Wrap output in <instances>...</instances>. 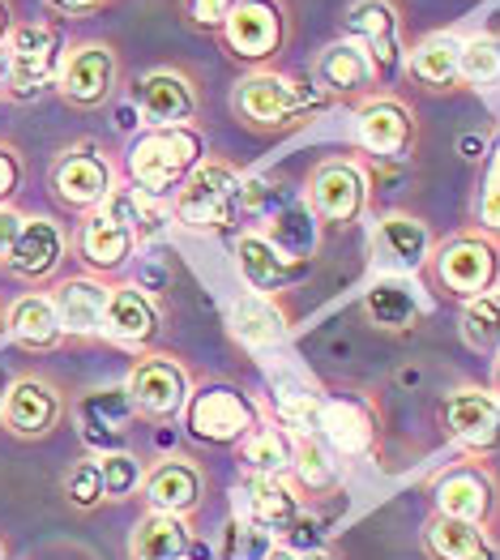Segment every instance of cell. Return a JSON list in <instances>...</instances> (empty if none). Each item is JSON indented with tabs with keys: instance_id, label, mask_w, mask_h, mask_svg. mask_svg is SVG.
Masks as SVG:
<instances>
[{
	"instance_id": "9c48e42d",
	"label": "cell",
	"mask_w": 500,
	"mask_h": 560,
	"mask_svg": "<svg viewBox=\"0 0 500 560\" xmlns=\"http://www.w3.org/2000/svg\"><path fill=\"white\" fill-rule=\"evenodd\" d=\"M342 26L368 51L381 82H394L407 73V44H403V13L394 0H351L342 13Z\"/></svg>"
},
{
	"instance_id": "681fc988",
	"label": "cell",
	"mask_w": 500,
	"mask_h": 560,
	"mask_svg": "<svg viewBox=\"0 0 500 560\" xmlns=\"http://www.w3.org/2000/svg\"><path fill=\"white\" fill-rule=\"evenodd\" d=\"M13 86V60H9V47H0V94H9Z\"/></svg>"
},
{
	"instance_id": "f546056e",
	"label": "cell",
	"mask_w": 500,
	"mask_h": 560,
	"mask_svg": "<svg viewBox=\"0 0 500 560\" xmlns=\"http://www.w3.org/2000/svg\"><path fill=\"white\" fill-rule=\"evenodd\" d=\"M0 326L9 329V338H13L22 351H35V355L56 351V347L69 338L65 326H60V317H56V308H51V295H44V291L18 295V300L9 304V313H4Z\"/></svg>"
},
{
	"instance_id": "603a6c76",
	"label": "cell",
	"mask_w": 500,
	"mask_h": 560,
	"mask_svg": "<svg viewBox=\"0 0 500 560\" xmlns=\"http://www.w3.org/2000/svg\"><path fill=\"white\" fill-rule=\"evenodd\" d=\"M163 334V308L159 300L137 287V282H116L103 308V338L120 347H150Z\"/></svg>"
},
{
	"instance_id": "7bdbcfd3",
	"label": "cell",
	"mask_w": 500,
	"mask_h": 560,
	"mask_svg": "<svg viewBox=\"0 0 500 560\" xmlns=\"http://www.w3.org/2000/svg\"><path fill=\"white\" fill-rule=\"evenodd\" d=\"M240 0H184V13H188V26L206 31V35H223L228 18L235 13Z\"/></svg>"
},
{
	"instance_id": "ba28073f",
	"label": "cell",
	"mask_w": 500,
	"mask_h": 560,
	"mask_svg": "<svg viewBox=\"0 0 500 560\" xmlns=\"http://www.w3.org/2000/svg\"><path fill=\"white\" fill-rule=\"evenodd\" d=\"M437 420L466 458L500 454V398L484 385H457L441 398Z\"/></svg>"
},
{
	"instance_id": "f907efd6",
	"label": "cell",
	"mask_w": 500,
	"mask_h": 560,
	"mask_svg": "<svg viewBox=\"0 0 500 560\" xmlns=\"http://www.w3.org/2000/svg\"><path fill=\"white\" fill-rule=\"evenodd\" d=\"M488 188H497V192H500V141L492 145V167H488Z\"/></svg>"
},
{
	"instance_id": "4316f807",
	"label": "cell",
	"mask_w": 500,
	"mask_h": 560,
	"mask_svg": "<svg viewBox=\"0 0 500 560\" xmlns=\"http://www.w3.org/2000/svg\"><path fill=\"white\" fill-rule=\"evenodd\" d=\"M462 44H466V35H457V31L423 35L415 47H407V73L423 91H457L462 86Z\"/></svg>"
},
{
	"instance_id": "4dcf8cb0",
	"label": "cell",
	"mask_w": 500,
	"mask_h": 560,
	"mask_svg": "<svg viewBox=\"0 0 500 560\" xmlns=\"http://www.w3.org/2000/svg\"><path fill=\"white\" fill-rule=\"evenodd\" d=\"M231 338L240 342V347H248V351H274V347H282L287 342V313L278 308V300L274 295H257V291H248V295H240L235 304H231Z\"/></svg>"
},
{
	"instance_id": "836d02e7",
	"label": "cell",
	"mask_w": 500,
	"mask_h": 560,
	"mask_svg": "<svg viewBox=\"0 0 500 560\" xmlns=\"http://www.w3.org/2000/svg\"><path fill=\"white\" fill-rule=\"evenodd\" d=\"M193 557V526L176 514H141L129 535V560H188Z\"/></svg>"
},
{
	"instance_id": "e0dca14e",
	"label": "cell",
	"mask_w": 500,
	"mask_h": 560,
	"mask_svg": "<svg viewBox=\"0 0 500 560\" xmlns=\"http://www.w3.org/2000/svg\"><path fill=\"white\" fill-rule=\"evenodd\" d=\"M65 420V398L60 389L39 373L18 376L0 402V423L18 436V441H44L56 432V423Z\"/></svg>"
},
{
	"instance_id": "f6af8a7d",
	"label": "cell",
	"mask_w": 500,
	"mask_h": 560,
	"mask_svg": "<svg viewBox=\"0 0 500 560\" xmlns=\"http://www.w3.org/2000/svg\"><path fill=\"white\" fill-rule=\"evenodd\" d=\"M479 232H488L492 240H500V192L488 185L479 192Z\"/></svg>"
},
{
	"instance_id": "f1b7e54d",
	"label": "cell",
	"mask_w": 500,
	"mask_h": 560,
	"mask_svg": "<svg viewBox=\"0 0 500 560\" xmlns=\"http://www.w3.org/2000/svg\"><path fill=\"white\" fill-rule=\"evenodd\" d=\"M137 416L133 398L125 385H107V389H94L78 402V420H82V436L98 445L103 454L120 450L125 432H129V420Z\"/></svg>"
},
{
	"instance_id": "5b68a950",
	"label": "cell",
	"mask_w": 500,
	"mask_h": 560,
	"mask_svg": "<svg viewBox=\"0 0 500 560\" xmlns=\"http://www.w3.org/2000/svg\"><path fill=\"white\" fill-rule=\"evenodd\" d=\"M304 201H309V210L325 228L347 232V228H356L364 219L368 201H372V176H368L364 163L351 159V154L321 159L317 167L309 172V180H304Z\"/></svg>"
},
{
	"instance_id": "7c38bea8",
	"label": "cell",
	"mask_w": 500,
	"mask_h": 560,
	"mask_svg": "<svg viewBox=\"0 0 500 560\" xmlns=\"http://www.w3.org/2000/svg\"><path fill=\"white\" fill-rule=\"evenodd\" d=\"M432 505L437 514L462 517L475 526H492L500 510V479L484 458H462L445 467L432 483Z\"/></svg>"
},
{
	"instance_id": "ee69618b",
	"label": "cell",
	"mask_w": 500,
	"mask_h": 560,
	"mask_svg": "<svg viewBox=\"0 0 500 560\" xmlns=\"http://www.w3.org/2000/svg\"><path fill=\"white\" fill-rule=\"evenodd\" d=\"M22 188V154L0 141V206Z\"/></svg>"
},
{
	"instance_id": "d4e9b609",
	"label": "cell",
	"mask_w": 500,
	"mask_h": 560,
	"mask_svg": "<svg viewBox=\"0 0 500 560\" xmlns=\"http://www.w3.org/2000/svg\"><path fill=\"white\" fill-rule=\"evenodd\" d=\"M47 295H51V308H56V317H60L69 338L103 334V308H107L112 282H103L98 275H73V279L56 282Z\"/></svg>"
},
{
	"instance_id": "f5cc1de1",
	"label": "cell",
	"mask_w": 500,
	"mask_h": 560,
	"mask_svg": "<svg viewBox=\"0 0 500 560\" xmlns=\"http://www.w3.org/2000/svg\"><path fill=\"white\" fill-rule=\"evenodd\" d=\"M300 560H342V557H334V552H325V548H317V552H304Z\"/></svg>"
},
{
	"instance_id": "30bf717a",
	"label": "cell",
	"mask_w": 500,
	"mask_h": 560,
	"mask_svg": "<svg viewBox=\"0 0 500 560\" xmlns=\"http://www.w3.org/2000/svg\"><path fill=\"white\" fill-rule=\"evenodd\" d=\"M304 436V432H300ZM309 436H321L338 458H360L376 450L381 416L372 398H342V394H317Z\"/></svg>"
},
{
	"instance_id": "60d3db41",
	"label": "cell",
	"mask_w": 500,
	"mask_h": 560,
	"mask_svg": "<svg viewBox=\"0 0 500 560\" xmlns=\"http://www.w3.org/2000/svg\"><path fill=\"white\" fill-rule=\"evenodd\" d=\"M98 470H103V492L107 501H129L141 492V479H146V467L137 463L129 450H112L98 458Z\"/></svg>"
},
{
	"instance_id": "74e56055",
	"label": "cell",
	"mask_w": 500,
	"mask_h": 560,
	"mask_svg": "<svg viewBox=\"0 0 500 560\" xmlns=\"http://www.w3.org/2000/svg\"><path fill=\"white\" fill-rule=\"evenodd\" d=\"M457 334L470 351H484V355H497L500 351V287L479 295V300H466L462 304V317H457Z\"/></svg>"
},
{
	"instance_id": "3957f363",
	"label": "cell",
	"mask_w": 500,
	"mask_h": 560,
	"mask_svg": "<svg viewBox=\"0 0 500 560\" xmlns=\"http://www.w3.org/2000/svg\"><path fill=\"white\" fill-rule=\"evenodd\" d=\"M432 287L445 295V300H479L488 291L500 287V240H492L488 232H457L445 244H437L432 261Z\"/></svg>"
},
{
	"instance_id": "5bb4252c",
	"label": "cell",
	"mask_w": 500,
	"mask_h": 560,
	"mask_svg": "<svg viewBox=\"0 0 500 560\" xmlns=\"http://www.w3.org/2000/svg\"><path fill=\"white\" fill-rule=\"evenodd\" d=\"M9 60H13V86L9 98H35L47 86H56L65 65V39L51 22H18L9 35Z\"/></svg>"
},
{
	"instance_id": "9a60e30c",
	"label": "cell",
	"mask_w": 500,
	"mask_h": 560,
	"mask_svg": "<svg viewBox=\"0 0 500 560\" xmlns=\"http://www.w3.org/2000/svg\"><path fill=\"white\" fill-rule=\"evenodd\" d=\"M120 86V56L112 44H78L65 51V65H60V78H56V94L78 107V112H94L103 103L116 98Z\"/></svg>"
},
{
	"instance_id": "b9f144b4",
	"label": "cell",
	"mask_w": 500,
	"mask_h": 560,
	"mask_svg": "<svg viewBox=\"0 0 500 560\" xmlns=\"http://www.w3.org/2000/svg\"><path fill=\"white\" fill-rule=\"evenodd\" d=\"M274 535L266 530H257L253 522H244V517L235 514V522L228 526V539H223V557L228 560H266L274 552Z\"/></svg>"
},
{
	"instance_id": "44dd1931",
	"label": "cell",
	"mask_w": 500,
	"mask_h": 560,
	"mask_svg": "<svg viewBox=\"0 0 500 560\" xmlns=\"http://www.w3.org/2000/svg\"><path fill=\"white\" fill-rule=\"evenodd\" d=\"M141 501H146L150 514H197L201 501H206V470L197 467L193 458L172 454V458H163V463H154V467L146 470Z\"/></svg>"
},
{
	"instance_id": "d6a6232c",
	"label": "cell",
	"mask_w": 500,
	"mask_h": 560,
	"mask_svg": "<svg viewBox=\"0 0 500 560\" xmlns=\"http://www.w3.org/2000/svg\"><path fill=\"white\" fill-rule=\"evenodd\" d=\"M364 317L368 326L376 329H389V334H407L419 317H423V304H419V291L407 275H385L376 279L364 291Z\"/></svg>"
},
{
	"instance_id": "ac0fdd59",
	"label": "cell",
	"mask_w": 500,
	"mask_h": 560,
	"mask_svg": "<svg viewBox=\"0 0 500 560\" xmlns=\"http://www.w3.org/2000/svg\"><path fill=\"white\" fill-rule=\"evenodd\" d=\"M313 86H317L329 103H364L376 94L381 78L368 60V51L356 39H338V44H325L313 65Z\"/></svg>"
},
{
	"instance_id": "d590c367",
	"label": "cell",
	"mask_w": 500,
	"mask_h": 560,
	"mask_svg": "<svg viewBox=\"0 0 500 560\" xmlns=\"http://www.w3.org/2000/svg\"><path fill=\"white\" fill-rule=\"evenodd\" d=\"M338 454L321 441V436H295V463H291V483L300 488V497H321L329 488H338Z\"/></svg>"
},
{
	"instance_id": "8d00e7d4",
	"label": "cell",
	"mask_w": 500,
	"mask_h": 560,
	"mask_svg": "<svg viewBox=\"0 0 500 560\" xmlns=\"http://www.w3.org/2000/svg\"><path fill=\"white\" fill-rule=\"evenodd\" d=\"M107 219H116L120 228H129V232L137 235V244L141 240H150V235L163 232V201H154V197H146L141 188H125L116 185L112 192H107V201L98 206Z\"/></svg>"
},
{
	"instance_id": "277c9868",
	"label": "cell",
	"mask_w": 500,
	"mask_h": 560,
	"mask_svg": "<svg viewBox=\"0 0 500 560\" xmlns=\"http://www.w3.org/2000/svg\"><path fill=\"white\" fill-rule=\"evenodd\" d=\"M240 167L228 159H201L172 197V219L188 232H223L240 214Z\"/></svg>"
},
{
	"instance_id": "d6986e66",
	"label": "cell",
	"mask_w": 500,
	"mask_h": 560,
	"mask_svg": "<svg viewBox=\"0 0 500 560\" xmlns=\"http://www.w3.org/2000/svg\"><path fill=\"white\" fill-rule=\"evenodd\" d=\"M137 116L146 129H167V125H193L197 120V86L184 78L181 69H150L141 73L133 86Z\"/></svg>"
},
{
	"instance_id": "ffe728a7",
	"label": "cell",
	"mask_w": 500,
	"mask_h": 560,
	"mask_svg": "<svg viewBox=\"0 0 500 560\" xmlns=\"http://www.w3.org/2000/svg\"><path fill=\"white\" fill-rule=\"evenodd\" d=\"M235 514L282 544L287 530L295 526V517L304 514V501L287 475H248L240 483V510Z\"/></svg>"
},
{
	"instance_id": "e575fe53",
	"label": "cell",
	"mask_w": 500,
	"mask_h": 560,
	"mask_svg": "<svg viewBox=\"0 0 500 560\" xmlns=\"http://www.w3.org/2000/svg\"><path fill=\"white\" fill-rule=\"evenodd\" d=\"M240 463L248 475H291L295 463V432L274 420H257V428L240 441Z\"/></svg>"
},
{
	"instance_id": "83f0119b",
	"label": "cell",
	"mask_w": 500,
	"mask_h": 560,
	"mask_svg": "<svg viewBox=\"0 0 500 560\" xmlns=\"http://www.w3.org/2000/svg\"><path fill=\"white\" fill-rule=\"evenodd\" d=\"M137 253V235L120 228L116 219H107L103 210H91L78 228V257L86 261L91 275H120Z\"/></svg>"
},
{
	"instance_id": "cb8c5ba5",
	"label": "cell",
	"mask_w": 500,
	"mask_h": 560,
	"mask_svg": "<svg viewBox=\"0 0 500 560\" xmlns=\"http://www.w3.org/2000/svg\"><path fill=\"white\" fill-rule=\"evenodd\" d=\"M235 266H240V279L248 282V291L257 295H278L282 287L300 282L309 275V261L291 257L287 248H278L270 235L248 232L235 240Z\"/></svg>"
},
{
	"instance_id": "8fae6325",
	"label": "cell",
	"mask_w": 500,
	"mask_h": 560,
	"mask_svg": "<svg viewBox=\"0 0 500 560\" xmlns=\"http://www.w3.org/2000/svg\"><path fill=\"white\" fill-rule=\"evenodd\" d=\"M129 398H133L137 416L146 420H181L184 407H188V394H193V373L184 369L176 355H163V351H146L129 369L125 381Z\"/></svg>"
},
{
	"instance_id": "7a4b0ae2",
	"label": "cell",
	"mask_w": 500,
	"mask_h": 560,
	"mask_svg": "<svg viewBox=\"0 0 500 560\" xmlns=\"http://www.w3.org/2000/svg\"><path fill=\"white\" fill-rule=\"evenodd\" d=\"M206 159V138L197 125H167V129H146L125 154L129 185L146 197L163 201L176 197V188L193 176V167Z\"/></svg>"
},
{
	"instance_id": "7dc6e473",
	"label": "cell",
	"mask_w": 500,
	"mask_h": 560,
	"mask_svg": "<svg viewBox=\"0 0 500 560\" xmlns=\"http://www.w3.org/2000/svg\"><path fill=\"white\" fill-rule=\"evenodd\" d=\"M51 13H60V18H86L94 9H103L107 0H44Z\"/></svg>"
},
{
	"instance_id": "8992f818",
	"label": "cell",
	"mask_w": 500,
	"mask_h": 560,
	"mask_svg": "<svg viewBox=\"0 0 500 560\" xmlns=\"http://www.w3.org/2000/svg\"><path fill=\"white\" fill-rule=\"evenodd\" d=\"M181 420L188 428V436L201 441V445H240L261 420V402L248 398L240 385L206 381L188 394V407H184Z\"/></svg>"
},
{
	"instance_id": "bcb514c9",
	"label": "cell",
	"mask_w": 500,
	"mask_h": 560,
	"mask_svg": "<svg viewBox=\"0 0 500 560\" xmlns=\"http://www.w3.org/2000/svg\"><path fill=\"white\" fill-rule=\"evenodd\" d=\"M18 232H22V214L13 206H0V266H4V257H9Z\"/></svg>"
},
{
	"instance_id": "f35d334b",
	"label": "cell",
	"mask_w": 500,
	"mask_h": 560,
	"mask_svg": "<svg viewBox=\"0 0 500 560\" xmlns=\"http://www.w3.org/2000/svg\"><path fill=\"white\" fill-rule=\"evenodd\" d=\"M462 86L470 91L500 86V35H470L462 44Z\"/></svg>"
},
{
	"instance_id": "484cf974",
	"label": "cell",
	"mask_w": 500,
	"mask_h": 560,
	"mask_svg": "<svg viewBox=\"0 0 500 560\" xmlns=\"http://www.w3.org/2000/svg\"><path fill=\"white\" fill-rule=\"evenodd\" d=\"M372 244H376V253L389 261V270L394 275H419V270H428V261H432V253H437V244H432V232H428V223L419 219V214H385L381 223H376V235H372Z\"/></svg>"
},
{
	"instance_id": "db71d44e",
	"label": "cell",
	"mask_w": 500,
	"mask_h": 560,
	"mask_svg": "<svg viewBox=\"0 0 500 560\" xmlns=\"http://www.w3.org/2000/svg\"><path fill=\"white\" fill-rule=\"evenodd\" d=\"M0 560H4V548H0Z\"/></svg>"
},
{
	"instance_id": "816d5d0a",
	"label": "cell",
	"mask_w": 500,
	"mask_h": 560,
	"mask_svg": "<svg viewBox=\"0 0 500 560\" xmlns=\"http://www.w3.org/2000/svg\"><path fill=\"white\" fill-rule=\"evenodd\" d=\"M488 389L500 398V351H497V360H492V385H488Z\"/></svg>"
},
{
	"instance_id": "2e32d148",
	"label": "cell",
	"mask_w": 500,
	"mask_h": 560,
	"mask_svg": "<svg viewBox=\"0 0 500 560\" xmlns=\"http://www.w3.org/2000/svg\"><path fill=\"white\" fill-rule=\"evenodd\" d=\"M415 133H419L415 107L398 94H372L356 112V138L372 159L403 163L415 145Z\"/></svg>"
},
{
	"instance_id": "52a82bcc",
	"label": "cell",
	"mask_w": 500,
	"mask_h": 560,
	"mask_svg": "<svg viewBox=\"0 0 500 560\" xmlns=\"http://www.w3.org/2000/svg\"><path fill=\"white\" fill-rule=\"evenodd\" d=\"M219 39L231 60L248 69H274V60L291 39V13L282 0H240Z\"/></svg>"
},
{
	"instance_id": "ab89813d",
	"label": "cell",
	"mask_w": 500,
	"mask_h": 560,
	"mask_svg": "<svg viewBox=\"0 0 500 560\" xmlns=\"http://www.w3.org/2000/svg\"><path fill=\"white\" fill-rule=\"evenodd\" d=\"M60 492H65V501H69L78 514H91V510H98V505L107 501V492H103V470H98V458H82V463H73V467L65 470V479H60Z\"/></svg>"
},
{
	"instance_id": "1f68e13d",
	"label": "cell",
	"mask_w": 500,
	"mask_h": 560,
	"mask_svg": "<svg viewBox=\"0 0 500 560\" xmlns=\"http://www.w3.org/2000/svg\"><path fill=\"white\" fill-rule=\"evenodd\" d=\"M423 552L432 560H500L497 539L488 526L462 522V517L432 514L423 526Z\"/></svg>"
},
{
	"instance_id": "7402d4cb",
	"label": "cell",
	"mask_w": 500,
	"mask_h": 560,
	"mask_svg": "<svg viewBox=\"0 0 500 560\" xmlns=\"http://www.w3.org/2000/svg\"><path fill=\"white\" fill-rule=\"evenodd\" d=\"M69 253V235L56 219H44V214H31L22 219V232L13 240L9 257H4V270L22 282H47L60 261Z\"/></svg>"
},
{
	"instance_id": "6da1fadb",
	"label": "cell",
	"mask_w": 500,
	"mask_h": 560,
	"mask_svg": "<svg viewBox=\"0 0 500 560\" xmlns=\"http://www.w3.org/2000/svg\"><path fill=\"white\" fill-rule=\"evenodd\" d=\"M325 103L329 98L317 86H309L300 78H287L278 69H248L231 86V116L240 120V129L266 133V138L309 125Z\"/></svg>"
},
{
	"instance_id": "4fadbf2b",
	"label": "cell",
	"mask_w": 500,
	"mask_h": 560,
	"mask_svg": "<svg viewBox=\"0 0 500 560\" xmlns=\"http://www.w3.org/2000/svg\"><path fill=\"white\" fill-rule=\"evenodd\" d=\"M112 188H116V167L94 141H78V145L56 154V163H51V197L65 210L91 214L107 201Z\"/></svg>"
},
{
	"instance_id": "c3c4849f",
	"label": "cell",
	"mask_w": 500,
	"mask_h": 560,
	"mask_svg": "<svg viewBox=\"0 0 500 560\" xmlns=\"http://www.w3.org/2000/svg\"><path fill=\"white\" fill-rule=\"evenodd\" d=\"M13 26H18V22H13V4H9V0H0V47L9 44Z\"/></svg>"
}]
</instances>
